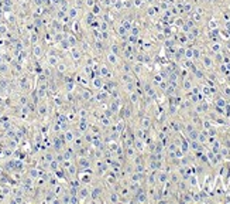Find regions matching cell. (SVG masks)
I'll return each mask as SVG.
<instances>
[{
	"label": "cell",
	"mask_w": 230,
	"mask_h": 204,
	"mask_svg": "<svg viewBox=\"0 0 230 204\" xmlns=\"http://www.w3.org/2000/svg\"><path fill=\"white\" fill-rule=\"evenodd\" d=\"M78 164H79V167H82V172L85 170V169H89L91 167V159L89 157H79V160H78Z\"/></svg>",
	"instance_id": "obj_1"
},
{
	"label": "cell",
	"mask_w": 230,
	"mask_h": 204,
	"mask_svg": "<svg viewBox=\"0 0 230 204\" xmlns=\"http://www.w3.org/2000/svg\"><path fill=\"white\" fill-rule=\"evenodd\" d=\"M106 60H107V63L112 64V65H116V64H117V61H119V58H117V54H114L113 51L107 52V57H106Z\"/></svg>",
	"instance_id": "obj_2"
},
{
	"label": "cell",
	"mask_w": 230,
	"mask_h": 204,
	"mask_svg": "<svg viewBox=\"0 0 230 204\" xmlns=\"http://www.w3.org/2000/svg\"><path fill=\"white\" fill-rule=\"evenodd\" d=\"M92 85H93V88H96V89H102V88H103V78H102V77L93 78L92 79Z\"/></svg>",
	"instance_id": "obj_3"
},
{
	"label": "cell",
	"mask_w": 230,
	"mask_h": 204,
	"mask_svg": "<svg viewBox=\"0 0 230 204\" xmlns=\"http://www.w3.org/2000/svg\"><path fill=\"white\" fill-rule=\"evenodd\" d=\"M99 77H102V78H109L110 77V71H109V68L106 65H102L99 68Z\"/></svg>",
	"instance_id": "obj_4"
},
{
	"label": "cell",
	"mask_w": 230,
	"mask_h": 204,
	"mask_svg": "<svg viewBox=\"0 0 230 204\" xmlns=\"http://www.w3.org/2000/svg\"><path fill=\"white\" fill-rule=\"evenodd\" d=\"M75 133H74V130H65V133H64V140L66 142H74L75 140Z\"/></svg>",
	"instance_id": "obj_5"
},
{
	"label": "cell",
	"mask_w": 230,
	"mask_h": 204,
	"mask_svg": "<svg viewBox=\"0 0 230 204\" xmlns=\"http://www.w3.org/2000/svg\"><path fill=\"white\" fill-rule=\"evenodd\" d=\"M150 126H151V119H150V118H143V119L140 121V128H141V129L147 130Z\"/></svg>",
	"instance_id": "obj_6"
},
{
	"label": "cell",
	"mask_w": 230,
	"mask_h": 204,
	"mask_svg": "<svg viewBox=\"0 0 230 204\" xmlns=\"http://www.w3.org/2000/svg\"><path fill=\"white\" fill-rule=\"evenodd\" d=\"M100 194H102V188L100 187H95V188H92V191H91V197H92V200H95V201L100 197Z\"/></svg>",
	"instance_id": "obj_7"
},
{
	"label": "cell",
	"mask_w": 230,
	"mask_h": 204,
	"mask_svg": "<svg viewBox=\"0 0 230 204\" xmlns=\"http://www.w3.org/2000/svg\"><path fill=\"white\" fill-rule=\"evenodd\" d=\"M92 91L91 89H88V88H85V89H82V99L83 101H91L92 99Z\"/></svg>",
	"instance_id": "obj_8"
},
{
	"label": "cell",
	"mask_w": 230,
	"mask_h": 204,
	"mask_svg": "<svg viewBox=\"0 0 230 204\" xmlns=\"http://www.w3.org/2000/svg\"><path fill=\"white\" fill-rule=\"evenodd\" d=\"M144 147H145V146H144V142L141 140V139H136V140H134V149H136L137 152H143Z\"/></svg>",
	"instance_id": "obj_9"
},
{
	"label": "cell",
	"mask_w": 230,
	"mask_h": 204,
	"mask_svg": "<svg viewBox=\"0 0 230 204\" xmlns=\"http://www.w3.org/2000/svg\"><path fill=\"white\" fill-rule=\"evenodd\" d=\"M78 191H79L78 194L80 196V198H86L88 196H91V191H89V188H88V187H82L80 190H78Z\"/></svg>",
	"instance_id": "obj_10"
},
{
	"label": "cell",
	"mask_w": 230,
	"mask_h": 204,
	"mask_svg": "<svg viewBox=\"0 0 230 204\" xmlns=\"http://www.w3.org/2000/svg\"><path fill=\"white\" fill-rule=\"evenodd\" d=\"M78 10L76 7H71V9H68V16H69V18L71 20H74V18H76L78 17Z\"/></svg>",
	"instance_id": "obj_11"
},
{
	"label": "cell",
	"mask_w": 230,
	"mask_h": 204,
	"mask_svg": "<svg viewBox=\"0 0 230 204\" xmlns=\"http://www.w3.org/2000/svg\"><path fill=\"white\" fill-rule=\"evenodd\" d=\"M109 201H112V203H119V201H120V196H119V193L112 191V193H110V196H109Z\"/></svg>",
	"instance_id": "obj_12"
},
{
	"label": "cell",
	"mask_w": 230,
	"mask_h": 204,
	"mask_svg": "<svg viewBox=\"0 0 230 204\" xmlns=\"http://www.w3.org/2000/svg\"><path fill=\"white\" fill-rule=\"evenodd\" d=\"M202 61H203V65H205L206 68H210V67L213 65V61H212V58H210V57H208V55H205V57L202 58Z\"/></svg>",
	"instance_id": "obj_13"
},
{
	"label": "cell",
	"mask_w": 230,
	"mask_h": 204,
	"mask_svg": "<svg viewBox=\"0 0 230 204\" xmlns=\"http://www.w3.org/2000/svg\"><path fill=\"white\" fill-rule=\"evenodd\" d=\"M88 128H89V125H88L86 119L82 118V119H80V123H79V130H80V132H85V130H88Z\"/></svg>",
	"instance_id": "obj_14"
},
{
	"label": "cell",
	"mask_w": 230,
	"mask_h": 204,
	"mask_svg": "<svg viewBox=\"0 0 230 204\" xmlns=\"http://www.w3.org/2000/svg\"><path fill=\"white\" fill-rule=\"evenodd\" d=\"M122 81L124 82V84H127V82H133V77H131V74L130 72H124L122 75Z\"/></svg>",
	"instance_id": "obj_15"
},
{
	"label": "cell",
	"mask_w": 230,
	"mask_h": 204,
	"mask_svg": "<svg viewBox=\"0 0 230 204\" xmlns=\"http://www.w3.org/2000/svg\"><path fill=\"white\" fill-rule=\"evenodd\" d=\"M136 136H137V139L144 140V139H145V130H144V129H141V128L137 129V130H136Z\"/></svg>",
	"instance_id": "obj_16"
},
{
	"label": "cell",
	"mask_w": 230,
	"mask_h": 204,
	"mask_svg": "<svg viewBox=\"0 0 230 204\" xmlns=\"http://www.w3.org/2000/svg\"><path fill=\"white\" fill-rule=\"evenodd\" d=\"M184 55L186 60H191L192 57H193V48H186L184 51Z\"/></svg>",
	"instance_id": "obj_17"
},
{
	"label": "cell",
	"mask_w": 230,
	"mask_h": 204,
	"mask_svg": "<svg viewBox=\"0 0 230 204\" xmlns=\"http://www.w3.org/2000/svg\"><path fill=\"white\" fill-rule=\"evenodd\" d=\"M49 167H51V169H52L54 172H57V170H58V167H59V162H58V160H54V159H52V160L49 162Z\"/></svg>",
	"instance_id": "obj_18"
},
{
	"label": "cell",
	"mask_w": 230,
	"mask_h": 204,
	"mask_svg": "<svg viewBox=\"0 0 230 204\" xmlns=\"http://www.w3.org/2000/svg\"><path fill=\"white\" fill-rule=\"evenodd\" d=\"M72 57H74V60H80V51L78 48L72 47Z\"/></svg>",
	"instance_id": "obj_19"
},
{
	"label": "cell",
	"mask_w": 230,
	"mask_h": 204,
	"mask_svg": "<svg viewBox=\"0 0 230 204\" xmlns=\"http://www.w3.org/2000/svg\"><path fill=\"white\" fill-rule=\"evenodd\" d=\"M206 139H208V133H206V132H200L199 135H198V140H199L200 143L206 142Z\"/></svg>",
	"instance_id": "obj_20"
},
{
	"label": "cell",
	"mask_w": 230,
	"mask_h": 204,
	"mask_svg": "<svg viewBox=\"0 0 230 204\" xmlns=\"http://www.w3.org/2000/svg\"><path fill=\"white\" fill-rule=\"evenodd\" d=\"M184 89L185 91L192 89V82H191V79H184Z\"/></svg>",
	"instance_id": "obj_21"
},
{
	"label": "cell",
	"mask_w": 230,
	"mask_h": 204,
	"mask_svg": "<svg viewBox=\"0 0 230 204\" xmlns=\"http://www.w3.org/2000/svg\"><path fill=\"white\" fill-rule=\"evenodd\" d=\"M157 180H158L160 183H165V181L168 180V176H167L165 173H161V174H160V176L157 177Z\"/></svg>",
	"instance_id": "obj_22"
},
{
	"label": "cell",
	"mask_w": 230,
	"mask_h": 204,
	"mask_svg": "<svg viewBox=\"0 0 230 204\" xmlns=\"http://www.w3.org/2000/svg\"><path fill=\"white\" fill-rule=\"evenodd\" d=\"M32 52H34V55H35V57H40V55L43 54V50H41V47H40V46H35V47H34V50H32Z\"/></svg>",
	"instance_id": "obj_23"
},
{
	"label": "cell",
	"mask_w": 230,
	"mask_h": 204,
	"mask_svg": "<svg viewBox=\"0 0 230 204\" xmlns=\"http://www.w3.org/2000/svg\"><path fill=\"white\" fill-rule=\"evenodd\" d=\"M130 101H131L133 104H137V101H138V96H137V94H136V91H133V92H130Z\"/></svg>",
	"instance_id": "obj_24"
},
{
	"label": "cell",
	"mask_w": 230,
	"mask_h": 204,
	"mask_svg": "<svg viewBox=\"0 0 230 204\" xmlns=\"http://www.w3.org/2000/svg\"><path fill=\"white\" fill-rule=\"evenodd\" d=\"M92 10H93L92 14H95V16H97V14H100V13H102V9H100V6H96V4L92 7Z\"/></svg>",
	"instance_id": "obj_25"
},
{
	"label": "cell",
	"mask_w": 230,
	"mask_h": 204,
	"mask_svg": "<svg viewBox=\"0 0 230 204\" xmlns=\"http://www.w3.org/2000/svg\"><path fill=\"white\" fill-rule=\"evenodd\" d=\"M68 43H69L71 47H75V46H76V38H75L74 35H69V37H68Z\"/></svg>",
	"instance_id": "obj_26"
},
{
	"label": "cell",
	"mask_w": 230,
	"mask_h": 204,
	"mask_svg": "<svg viewBox=\"0 0 230 204\" xmlns=\"http://www.w3.org/2000/svg\"><path fill=\"white\" fill-rule=\"evenodd\" d=\"M117 109H119V102H117V101L112 102V105H110V111H112V112H117Z\"/></svg>",
	"instance_id": "obj_27"
},
{
	"label": "cell",
	"mask_w": 230,
	"mask_h": 204,
	"mask_svg": "<svg viewBox=\"0 0 230 204\" xmlns=\"http://www.w3.org/2000/svg\"><path fill=\"white\" fill-rule=\"evenodd\" d=\"M124 87H126L127 92H133V91H134V85H133V82H127V84H124Z\"/></svg>",
	"instance_id": "obj_28"
},
{
	"label": "cell",
	"mask_w": 230,
	"mask_h": 204,
	"mask_svg": "<svg viewBox=\"0 0 230 204\" xmlns=\"http://www.w3.org/2000/svg\"><path fill=\"white\" fill-rule=\"evenodd\" d=\"M210 50H212V51H215V52H220L222 47H220V44H217V43H216V44H212V46H210Z\"/></svg>",
	"instance_id": "obj_29"
},
{
	"label": "cell",
	"mask_w": 230,
	"mask_h": 204,
	"mask_svg": "<svg viewBox=\"0 0 230 204\" xmlns=\"http://www.w3.org/2000/svg\"><path fill=\"white\" fill-rule=\"evenodd\" d=\"M155 181H157V176H155L154 173H151V174L148 176V183H150V184H154Z\"/></svg>",
	"instance_id": "obj_30"
},
{
	"label": "cell",
	"mask_w": 230,
	"mask_h": 204,
	"mask_svg": "<svg viewBox=\"0 0 230 204\" xmlns=\"http://www.w3.org/2000/svg\"><path fill=\"white\" fill-rule=\"evenodd\" d=\"M216 105H217V106H220V108H225V106H226V101H225V99H222V98H219V99H217V102H216Z\"/></svg>",
	"instance_id": "obj_31"
},
{
	"label": "cell",
	"mask_w": 230,
	"mask_h": 204,
	"mask_svg": "<svg viewBox=\"0 0 230 204\" xmlns=\"http://www.w3.org/2000/svg\"><path fill=\"white\" fill-rule=\"evenodd\" d=\"M117 147H119V146H117V143H113V142H112V143H109V150H110V152H116V150H117Z\"/></svg>",
	"instance_id": "obj_32"
},
{
	"label": "cell",
	"mask_w": 230,
	"mask_h": 204,
	"mask_svg": "<svg viewBox=\"0 0 230 204\" xmlns=\"http://www.w3.org/2000/svg\"><path fill=\"white\" fill-rule=\"evenodd\" d=\"M48 63L51 64V65H58V60H57V57H49V58H48Z\"/></svg>",
	"instance_id": "obj_33"
},
{
	"label": "cell",
	"mask_w": 230,
	"mask_h": 204,
	"mask_svg": "<svg viewBox=\"0 0 230 204\" xmlns=\"http://www.w3.org/2000/svg\"><path fill=\"white\" fill-rule=\"evenodd\" d=\"M185 130L189 133V132H192V130H195V128H193V123H186L185 125Z\"/></svg>",
	"instance_id": "obj_34"
},
{
	"label": "cell",
	"mask_w": 230,
	"mask_h": 204,
	"mask_svg": "<svg viewBox=\"0 0 230 204\" xmlns=\"http://www.w3.org/2000/svg\"><path fill=\"white\" fill-rule=\"evenodd\" d=\"M80 181H82V183H89V181H91V176L83 174V176L80 177Z\"/></svg>",
	"instance_id": "obj_35"
},
{
	"label": "cell",
	"mask_w": 230,
	"mask_h": 204,
	"mask_svg": "<svg viewBox=\"0 0 230 204\" xmlns=\"http://www.w3.org/2000/svg\"><path fill=\"white\" fill-rule=\"evenodd\" d=\"M117 31H119V34H120V35H127V34H126V33L128 31V30H126V29H124V27H123V26H120V27H119V29H117Z\"/></svg>",
	"instance_id": "obj_36"
},
{
	"label": "cell",
	"mask_w": 230,
	"mask_h": 204,
	"mask_svg": "<svg viewBox=\"0 0 230 204\" xmlns=\"http://www.w3.org/2000/svg\"><path fill=\"white\" fill-rule=\"evenodd\" d=\"M57 68H58V71H59V72H65V71H66V67H65V64H59V63H58Z\"/></svg>",
	"instance_id": "obj_37"
},
{
	"label": "cell",
	"mask_w": 230,
	"mask_h": 204,
	"mask_svg": "<svg viewBox=\"0 0 230 204\" xmlns=\"http://www.w3.org/2000/svg\"><path fill=\"white\" fill-rule=\"evenodd\" d=\"M130 33H131L130 35H134V37H137V35H138V29H137V27H131V29H130Z\"/></svg>",
	"instance_id": "obj_38"
},
{
	"label": "cell",
	"mask_w": 230,
	"mask_h": 204,
	"mask_svg": "<svg viewBox=\"0 0 230 204\" xmlns=\"http://www.w3.org/2000/svg\"><path fill=\"white\" fill-rule=\"evenodd\" d=\"M136 172H137V173H141V174H143V173H144V166L138 163L137 166H136Z\"/></svg>",
	"instance_id": "obj_39"
},
{
	"label": "cell",
	"mask_w": 230,
	"mask_h": 204,
	"mask_svg": "<svg viewBox=\"0 0 230 204\" xmlns=\"http://www.w3.org/2000/svg\"><path fill=\"white\" fill-rule=\"evenodd\" d=\"M99 27H100V30H103V31H106V30H107V23H106V21H102Z\"/></svg>",
	"instance_id": "obj_40"
},
{
	"label": "cell",
	"mask_w": 230,
	"mask_h": 204,
	"mask_svg": "<svg viewBox=\"0 0 230 204\" xmlns=\"http://www.w3.org/2000/svg\"><path fill=\"white\" fill-rule=\"evenodd\" d=\"M154 82H155V84H161V82H162V77H161V75H155V77H154Z\"/></svg>",
	"instance_id": "obj_41"
},
{
	"label": "cell",
	"mask_w": 230,
	"mask_h": 204,
	"mask_svg": "<svg viewBox=\"0 0 230 204\" xmlns=\"http://www.w3.org/2000/svg\"><path fill=\"white\" fill-rule=\"evenodd\" d=\"M61 47H62V48H68V47H69V43H68V40H61Z\"/></svg>",
	"instance_id": "obj_42"
},
{
	"label": "cell",
	"mask_w": 230,
	"mask_h": 204,
	"mask_svg": "<svg viewBox=\"0 0 230 204\" xmlns=\"http://www.w3.org/2000/svg\"><path fill=\"white\" fill-rule=\"evenodd\" d=\"M7 70H9V67L6 64H0V72H6Z\"/></svg>",
	"instance_id": "obj_43"
},
{
	"label": "cell",
	"mask_w": 230,
	"mask_h": 204,
	"mask_svg": "<svg viewBox=\"0 0 230 204\" xmlns=\"http://www.w3.org/2000/svg\"><path fill=\"white\" fill-rule=\"evenodd\" d=\"M199 57H200V51L193 48V57H192V58H199Z\"/></svg>",
	"instance_id": "obj_44"
},
{
	"label": "cell",
	"mask_w": 230,
	"mask_h": 204,
	"mask_svg": "<svg viewBox=\"0 0 230 204\" xmlns=\"http://www.w3.org/2000/svg\"><path fill=\"white\" fill-rule=\"evenodd\" d=\"M134 72H137V74H140V72H141V64L134 65Z\"/></svg>",
	"instance_id": "obj_45"
},
{
	"label": "cell",
	"mask_w": 230,
	"mask_h": 204,
	"mask_svg": "<svg viewBox=\"0 0 230 204\" xmlns=\"http://www.w3.org/2000/svg\"><path fill=\"white\" fill-rule=\"evenodd\" d=\"M38 111H40V113H41V115H44V113H45V112H47V108H45V105H41V106L38 108Z\"/></svg>",
	"instance_id": "obj_46"
},
{
	"label": "cell",
	"mask_w": 230,
	"mask_h": 204,
	"mask_svg": "<svg viewBox=\"0 0 230 204\" xmlns=\"http://www.w3.org/2000/svg\"><path fill=\"white\" fill-rule=\"evenodd\" d=\"M95 46H96V48H99V50H102V48H103V44H102V41H100V40H97V41L95 43Z\"/></svg>",
	"instance_id": "obj_47"
},
{
	"label": "cell",
	"mask_w": 230,
	"mask_h": 204,
	"mask_svg": "<svg viewBox=\"0 0 230 204\" xmlns=\"http://www.w3.org/2000/svg\"><path fill=\"white\" fill-rule=\"evenodd\" d=\"M203 125H205V129H210V128H212V122L205 121V122H203Z\"/></svg>",
	"instance_id": "obj_48"
},
{
	"label": "cell",
	"mask_w": 230,
	"mask_h": 204,
	"mask_svg": "<svg viewBox=\"0 0 230 204\" xmlns=\"http://www.w3.org/2000/svg\"><path fill=\"white\" fill-rule=\"evenodd\" d=\"M85 3H86V6H89V7H93V6L96 4V3H95V0H86Z\"/></svg>",
	"instance_id": "obj_49"
},
{
	"label": "cell",
	"mask_w": 230,
	"mask_h": 204,
	"mask_svg": "<svg viewBox=\"0 0 230 204\" xmlns=\"http://www.w3.org/2000/svg\"><path fill=\"white\" fill-rule=\"evenodd\" d=\"M30 176L31 177H37V176H38V172H37L35 169H32V170L30 172Z\"/></svg>",
	"instance_id": "obj_50"
},
{
	"label": "cell",
	"mask_w": 230,
	"mask_h": 204,
	"mask_svg": "<svg viewBox=\"0 0 230 204\" xmlns=\"http://www.w3.org/2000/svg\"><path fill=\"white\" fill-rule=\"evenodd\" d=\"M31 179H27V180H24V186H27V187H31Z\"/></svg>",
	"instance_id": "obj_51"
},
{
	"label": "cell",
	"mask_w": 230,
	"mask_h": 204,
	"mask_svg": "<svg viewBox=\"0 0 230 204\" xmlns=\"http://www.w3.org/2000/svg\"><path fill=\"white\" fill-rule=\"evenodd\" d=\"M7 136H9V138H14L16 133L13 132V130H9V132H7Z\"/></svg>",
	"instance_id": "obj_52"
},
{
	"label": "cell",
	"mask_w": 230,
	"mask_h": 204,
	"mask_svg": "<svg viewBox=\"0 0 230 204\" xmlns=\"http://www.w3.org/2000/svg\"><path fill=\"white\" fill-rule=\"evenodd\" d=\"M7 31V29H6V26H0V33L1 34H4V33Z\"/></svg>",
	"instance_id": "obj_53"
},
{
	"label": "cell",
	"mask_w": 230,
	"mask_h": 204,
	"mask_svg": "<svg viewBox=\"0 0 230 204\" xmlns=\"http://www.w3.org/2000/svg\"><path fill=\"white\" fill-rule=\"evenodd\" d=\"M141 3H143V0H134V4H136L137 7H140V6H141Z\"/></svg>",
	"instance_id": "obj_54"
},
{
	"label": "cell",
	"mask_w": 230,
	"mask_h": 204,
	"mask_svg": "<svg viewBox=\"0 0 230 204\" xmlns=\"http://www.w3.org/2000/svg\"><path fill=\"white\" fill-rule=\"evenodd\" d=\"M116 9H122V1H120V0L116 1Z\"/></svg>",
	"instance_id": "obj_55"
},
{
	"label": "cell",
	"mask_w": 230,
	"mask_h": 204,
	"mask_svg": "<svg viewBox=\"0 0 230 204\" xmlns=\"http://www.w3.org/2000/svg\"><path fill=\"white\" fill-rule=\"evenodd\" d=\"M13 201H14V203H21V201H23V198H21V197H16Z\"/></svg>",
	"instance_id": "obj_56"
},
{
	"label": "cell",
	"mask_w": 230,
	"mask_h": 204,
	"mask_svg": "<svg viewBox=\"0 0 230 204\" xmlns=\"http://www.w3.org/2000/svg\"><path fill=\"white\" fill-rule=\"evenodd\" d=\"M20 104H21V105H26V104H27V99H26V98H21V99H20Z\"/></svg>",
	"instance_id": "obj_57"
},
{
	"label": "cell",
	"mask_w": 230,
	"mask_h": 204,
	"mask_svg": "<svg viewBox=\"0 0 230 204\" xmlns=\"http://www.w3.org/2000/svg\"><path fill=\"white\" fill-rule=\"evenodd\" d=\"M31 41H32V43H35V41H37V35H35V34H32V35H31Z\"/></svg>",
	"instance_id": "obj_58"
},
{
	"label": "cell",
	"mask_w": 230,
	"mask_h": 204,
	"mask_svg": "<svg viewBox=\"0 0 230 204\" xmlns=\"http://www.w3.org/2000/svg\"><path fill=\"white\" fill-rule=\"evenodd\" d=\"M45 159L48 160V162H51V160H52V155H49V153H48V155L45 156Z\"/></svg>",
	"instance_id": "obj_59"
},
{
	"label": "cell",
	"mask_w": 230,
	"mask_h": 204,
	"mask_svg": "<svg viewBox=\"0 0 230 204\" xmlns=\"http://www.w3.org/2000/svg\"><path fill=\"white\" fill-rule=\"evenodd\" d=\"M61 1H62V0H52V3H54V4H57V6H58V4H61Z\"/></svg>",
	"instance_id": "obj_60"
},
{
	"label": "cell",
	"mask_w": 230,
	"mask_h": 204,
	"mask_svg": "<svg viewBox=\"0 0 230 204\" xmlns=\"http://www.w3.org/2000/svg\"><path fill=\"white\" fill-rule=\"evenodd\" d=\"M225 94L230 95V88H226V89H225Z\"/></svg>",
	"instance_id": "obj_61"
}]
</instances>
